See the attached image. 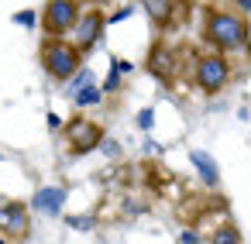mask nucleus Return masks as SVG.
Instances as JSON below:
<instances>
[{
    "label": "nucleus",
    "instance_id": "f257e3e1",
    "mask_svg": "<svg viewBox=\"0 0 251 244\" xmlns=\"http://www.w3.org/2000/svg\"><path fill=\"white\" fill-rule=\"evenodd\" d=\"M203 42L220 55H237L251 49V24L234 7H206L203 11Z\"/></svg>",
    "mask_w": 251,
    "mask_h": 244
},
{
    "label": "nucleus",
    "instance_id": "f03ea898",
    "mask_svg": "<svg viewBox=\"0 0 251 244\" xmlns=\"http://www.w3.org/2000/svg\"><path fill=\"white\" fill-rule=\"evenodd\" d=\"M83 59L86 55L79 52V45L69 42L66 35L62 38H45L42 49H38V62L49 73V79H55V83H69L83 69Z\"/></svg>",
    "mask_w": 251,
    "mask_h": 244
},
{
    "label": "nucleus",
    "instance_id": "7ed1b4c3",
    "mask_svg": "<svg viewBox=\"0 0 251 244\" xmlns=\"http://www.w3.org/2000/svg\"><path fill=\"white\" fill-rule=\"evenodd\" d=\"M230 59L227 55H220V52H203V55H196V62H193V83H196V90L203 93V97H217V93H224V86L230 83Z\"/></svg>",
    "mask_w": 251,
    "mask_h": 244
},
{
    "label": "nucleus",
    "instance_id": "20e7f679",
    "mask_svg": "<svg viewBox=\"0 0 251 244\" xmlns=\"http://www.w3.org/2000/svg\"><path fill=\"white\" fill-rule=\"evenodd\" d=\"M79 14H83V0H49L42 7L38 24H42V31L49 38H62V35H69L76 28Z\"/></svg>",
    "mask_w": 251,
    "mask_h": 244
},
{
    "label": "nucleus",
    "instance_id": "39448f33",
    "mask_svg": "<svg viewBox=\"0 0 251 244\" xmlns=\"http://www.w3.org/2000/svg\"><path fill=\"white\" fill-rule=\"evenodd\" d=\"M62 134H66V145H69L73 155H90V151H97L100 141H103V127H100L97 121H90V117H73V121H66Z\"/></svg>",
    "mask_w": 251,
    "mask_h": 244
},
{
    "label": "nucleus",
    "instance_id": "423d86ee",
    "mask_svg": "<svg viewBox=\"0 0 251 244\" xmlns=\"http://www.w3.org/2000/svg\"><path fill=\"white\" fill-rule=\"evenodd\" d=\"M103 31H107V14H103V11H97V7H83V14H79L76 28H73L69 35H76L79 52H83V55H90V52L100 45Z\"/></svg>",
    "mask_w": 251,
    "mask_h": 244
},
{
    "label": "nucleus",
    "instance_id": "0eeeda50",
    "mask_svg": "<svg viewBox=\"0 0 251 244\" xmlns=\"http://www.w3.org/2000/svg\"><path fill=\"white\" fill-rule=\"evenodd\" d=\"M0 234L4 241H25L31 234V210L21 199H11L0 206Z\"/></svg>",
    "mask_w": 251,
    "mask_h": 244
},
{
    "label": "nucleus",
    "instance_id": "6e6552de",
    "mask_svg": "<svg viewBox=\"0 0 251 244\" xmlns=\"http://www.w3.org/2000/svg\"><path fill=\"white\" fill-rule=\"evenodd\" d=\"M148 73H151L155 79H162V83L176 79V73H179V52L169 49L165 42H158V45L148 52Z\"/></svg>",
    "mask_w": 251,
    "mask_h": 244
},
{
    "label": "nucleus",
    "instance_id": "1a4fd4ad",
    "mask_svg": "<svg viewBox=\"0 0 251 244\" xmlns=\"http://www.w3.org/2000/svg\"><path fill=\"white\" fill-rule=\"evenodd\" d=\"M138 7L148 14V21H151L158 31L172 28V24H176V18H179V0H141Z\"/></svg>",
    "mask_w": 251,
    "mask_h": 244
},
{
    "label": "nucleus",
    "instance_id": "9d476101",
    "mask_svg": "<svg viewBox=\"0 0 251 244\" xmlns=\"http://www.w3.org/2000/svg\"><path fill=\"white\" fill-rule=\"evenodd\" d=\"M189 165L196 169V179H200L206 189H217V186H220V165H217V158H213L210 151L193 148V151H189Z\"/></svg>",
    "mask_w": 251,
    "mask_h": 244
},
{
    "label": "nucleus",
    "instance_id": "9b49d317",
    "mask_svg": "<svg viewBox=\"0 0 251 244\" xmlns=\"http://www.w3.org/2000/svg\"><path fill=\"white\" fill-rule=\"evenodd\" d=\"M66 189L62 186H42V189H35V196H31V210L35 213H45V217H59V210L66 206Z\"/></svg>",
    "mask_w": 251,
    "mask_h": 244
},
{
    "label": "nucleus",
    "instance_id": "f8f14e48",
    "mask_svg": "<svg viewBox=\"0 0 251 244\" xmlns=\"http://www.w3.org/2000/svg\"><path fill=\"white\" fill-rule=\"evenodd\" d=\"M100 100H103V90L90 79V83H83L76 93H73V103H76V110H93V107H100Z\"/></svg>",
    "mask_w": 251,
    "mask_h": 244
},
{
    "label": "nucleus",
    "instance_id": "ddd939ff",
    "mask_svg": "<svg viewBox=\"0 0 251 244\" xmlns=\"http://www.w3.org/2000/svg\"><path fill=\"white\" fill-rule=\"evenodd\" d=\"M210 244H241V234H237V227L220 223V227L210 234Z\"/></svg>",
    "mask_w": 251,
    "mask_h": 244
},
{
    "label": "nucleus",
    "instance_id": "4468645a",
    "mask_svg": "<svg viewBox=\"0 0 251 244\" xmlns=\"http://www.w3.org/2000/svg\"><path fill=\"white\" fill-rule=\"evenodd\" d=\"M121 79H124V76H121V69H117V66H110V73H107V79L100 83V90H103V97H114V93L121 90Z\"/></svg>",
    "mask_w": 251,
    "mask_h": 244
},
{
    "label": "nucleus",
    "instance_id": "2eb2a0df",
    "mask_svg": "<svg viewBox=\"0 0 251 244\" xmlns=\"http://www.w3.org/2000/svg\"><path fill=\"white\" fill-rule=\"evenodd\" d=\"M11 21H14L18 28H28V31H31V28H38V14H35V11H28V7H25V11H14V18H11Z\"/></svg>",
    "mask_w": 251,
    "mask_h": 244
},
{
    "label": "nucleus",
    "instance_id": "dca6fc26",
    "mask_svg": "<svg viewBox=\"0 0 251 244\" xmlns=\"http://www.w3.org/2000/svg\"><path fill=\"white\" fill-rule=\"evenodd\" d=\"M134 124H138V131H151V127H155V110H151V107H145V110H138V117H134Z\"/></svg>",
    "mask_w": 251,
    "mask_h": 244
},
{
    "label": "nucleus",
    "instance_id": "f3484780",
    "mask_svg": "<svg viewBox=\"0 0 251 244\" xmlns=\"http://www.w3.org/2000/svg\"><path fill=\"white\" fill-rule=\"evenodd\" d=\"M97 151H103L107 158H121V145H117V141H110V138H103Z\"/></svg>",
    "mask_w": 251,
    "mask_h": 244
},
{
    "label": "nucleus",
    "instance_id": "a211bd4d",
    "mask_svg": "<svg viewBox=\"0 0 251 244\" xmlns=\"http://www.w3.org/2000/svg\"><path fill=\"white\" fill-rule=\"evenodd\" d=\"M66 223H69L73 230H90V227H93V217H66Z\"/></svg>",
    "mask_w": 251,
    "mask_h": 244
},
{
    "label": "nucleus",
    "instance_id": "6ab92c4d",
    "mask_svg": "<svg viewBox=\"0 0 251 244\" xmlns=\"http://www.w3.org/2000/svg\"><path fill=\"white\" fill-rule=\"evenodd\" d=\"M134 14V7H121V11H114V14H107V24H121V21H127Z\"/></svg>",
    "mask_w": 251,
    "mask_h": 244
},
{
    "label": "nucleus",
    "instance_id": "aec40b11",
    "mask_svg": "<svg viewBox=\"0 0 251 244\" xmlns=\"http://www.w3.org/2000/svg\"><path fill=\"white\" fill-rule=\"evenodd\" d=\"M45 124H49V131H62V127H66V121H62L55 110H49V114H45Z\"/></svg>",
    "mask_w": 251,
    "mask_h": 244
},
{
    "label": "nucleus",
    "instance_id": "412c9836",
    "mask_svg": "<svg viewBox=\"0 0 251 244\" xmlns=\"http://www.w3.org/2000/svg\"><path fill=\"white\" fill-rule=\"evenodd\" d=\"M179 244H200V230H193V227H186V230L179 234Z\"/></svg>",
    "mask_w": 251,
    "mask_h": 244
},
{
    "label": "nucleus",
    "instance_id": "4be33fe9",
    "mask_svg": "<svg viewBox=\"0 0 251 244\" xmlns=\"http://www.w3.org/2000/svg\"><path fill=\"white\" fill-rule=\"evenodd\" d=\"M110 66H117V69H121V76H131V73H134V62H131V59H114Z\"/></svg>",
    "mask_w": 251,
    "mask_h": 244
},
{
    "label": "nucleus",
    "instance_id": "5701e85b",
    "mask_svg": "<svg viewBox=\"0 0 251 244\" xmlns=\"http://www.w3.org/2000/svg\"><path fill=\"white\" fill-rule=\"evenodd\" d=\"M234 11H241L244 18L251 14V0H234Z\"/></svg>",
    "mask_w": 251,
    "mask_h": 244
},
{
    "label": "nucleus",
    "instance_id": "b1692460",
    "mask_svg": "<svg viewBox=\"0 0 251 244\" xmlns=\"http://www.w3.org/2000/svg\"><path fill=\"white\" fill-rule=\"evenodd\" d=\"M90 4H107V0H90Z\"/></svg>",
    "mask_w": 251,
    "mask_h": 244
},
{
    "label": "nucleus",
    "instance_id": "393cba45",
    "mask_svg": "<svg viewBox=\"0 0 251 244\" xmlns=\"http://www.w3.org/2000/svg\"><path fill=\"white\" fill-rule=\"evenodd\" d=\"M0 158H4V155H0Z\"/></svg>",
    "mask_w": 251,
    "mask_h": 244
},
{
    "label": "nucleus",
    "instance_id": "a878e982",
    "mask_svg": "<svg viewBox=\"0 0 251 244\" xmlns=\"http://www.w3.org/2000/svg\"><path fill=\"white\" fill-rule=\"evenodd\" d=\"M0 244H4V241H0Z\"/></svg>",
    "mask_w": 251,
    "mask_h": 244
}]
</instances>
